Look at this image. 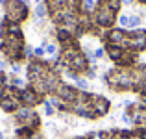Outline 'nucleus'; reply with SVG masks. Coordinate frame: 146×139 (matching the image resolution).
Returning <instances> with one entry per match:
<instances>
[{
  "label": "nucleus",
  "mask_w": 146,
  "mask_h": 139,
  "mask_svg": "<svg viewBox=\"0 0 146 139\" xmlns=\"http://www.w3.org/2000/svg\"><path fill=\"white\" fill-rule=\"evenodd\" d=\"M28 15H30V7L24 0H7L4 4V21L7 22L21 24L28 19Z\"/></svg>",
  "instance_id": "1"
},
{
  "label": "nucleus",
  "mask_w": 146,
  "mask_h": 139,
  "mask_svg": "<svg viewBox=\"0 0 146 139\" xmlns=\"http://www.w3.org/2000/svg\"><path fill=\"white\" fill-rule=\"evenodd\" d=\"M39 102H43V95H39L33 87H28V89H21V104L24 108H33Z\"/></svg>",
  "instance_id": "2"
},
{
  "label": "nucleus",
  "mask_w": 146,
  "mask_h": 139,
  "mask_svg": "<svg viewBox=\"0 0 146 139\" xmlns=\"http://www.w3.org/2000/svg\"><path fill=\"white\" fill-rule=\"evenodd\" d=\"M22 104H21V100L17 98V96H9V95H6L2 100H0V108H2L6 113H15V111L21 108Z\"/></svg>",
  "instance_id": "3"
},
{
  "label": "nucleus",
  "mask_w": 146,
  "mask_h": 139,
  "mask_svg": "<svg viewBox=\"0 0 146 139\" xmlns=\"http://www.w3.org/2000/svg\"><path fill=\"white\" fill-rule=\"evenodd\" d=\"M33 15H35V19H44L48 15V7H46V4H37L35 6V9H33Z\"/></svg>",
  "instance_id": "4"
},
{
  "label": "nucleus",
  "mask_w": 146,
  "mask_h": 139,
  "mask_svg": "<svg viewBox=\"0 0 146 139\" xmlns=\"http://www.w3.org/2000/svg\"><path fill=\"white\" fill-rule=\"evenodd\" d=\"M139 24H141V17H137V15H133V17H129L128 28H137Z\"/></svg>",
  "instance_id": "5"
},
{
  "label": "nucleus",
  "mask_w": 146,
  "mask_h": 139,
  "mask_svg": "<svg viewBox=\"0 0 146 139\" xmlns=\"http://www.w3.org/2000/svg\"><path fill=\"white\" fill-rule=\"evenodd\" d=\"M76 84H78L80 89H89V82H87V80H83V78H78V80H76Z\"/></svg>",
  "instance_id": "6"
},
{
  "label": "nucleus",
  "mask_w": 146,
  "mask_h": 139,
  "mask_svg": "<svg viewBox=\"0 0 146 139\" xmlns=\"http://www.w3.org/2000/svg\"><path fill=\"white\" fill-rule=\"evenodd\" d=\"M11 86L19 89V87H22V86H24V82H22L21 78H17V76H13V78H11Z\"/></svg>",
  "instance_id": "7"
},
{
  "label": "nucleus",
  "mask_w": 146,
  "mask_h": 139,
  "mask_svg": "<svg viewBox=\"0 0 146 139\" xmlns=\"http://www.w3.org/2000/svg\"><path fill=\"white\" fill-rule=\"evenodd\" d=\"M118 22H120V26H124V28H128L129 17H128V15H120V17H118Z\"/></svg>",
  "instance_id": "8"
},
{
  "label": "nucleus",
  "mask_w": 146,
  "mask_h": 139,
  "mask_svg": "<svg viewBox=\"0 0 146 139\" xmlns=\"http://www.w3.org/2000/svg\"><path fill=\"white\" fill-rule=\"evenodd\" d=\"M33 54H35L37 57H43L44 54H46V52H44V46H39V48H35V50H33Z\"/></svg>",
  "instance_id": "9"
},
{
  "label": "nucleus",
  "mask_w": 146,
  "mask_h": 139,
  "mask_svg": "<svg viewBox=\"0 0 146 139\" xmlns=\"http://www.w3.org/2000/svg\"><path fill=\"white\" fill-rule=\"evenodd\" d=\"M44 111H46V115H54V108L50 102H44Z\"/></svg>",
  "instance_id": "10"
},
{
  "label": "nucleus",
  "mask_w": 146,
  "mask_h": 139,
  "mask_svg": "<svg viewBox=\"0 0 146 139\" xmlns=\"http://www.w3.org/2000/svg\"><path fill=\"white\" fill-rule=\"evenodd\" d=\"M6 82H7L6 72H4V71H0V86H4V87H6Z\"/></svg>",
  "instance_id": "11"
},
{
  "label": "nucleus",
  "mask_w": 146,
  "mask_h": 139,
  "mask_svg": "<svg viewBox=\"0 0 146 139\" xmlns=\"http://www.w3.org/2000/svg\"><path fill=\"white\" fill-rule=\"evenodd\" d=\"M104 54H106L104 48H96V50H94V57H96V59H98V57H104Z\"/></svg>",
  "instance_id": "12"
},
{
  "label": "nucleus",
  "mask_w": 146,
  "mask_h": 139,
  "mask_svg": "<svg viewBox=\"0 0 146 139\" xmlns=\"http://www.w3.org/2000/svg\"><path fill=\"white\" fill-rule=\"evenodd\" d=\"M11 71L15 72V74H17V72H21V65H17V63H13L11 65Z\"/></svg>",
  "instance_id": "13"
},
{
  "label": "nucleus",
  "mask_w": 146,
  "mask_h": 139,
  "mask_svg": "<svg viewBox=\"0 0 146 139\" xmlns=\"http://www.w3.org/2000/svg\"><path fill=\"white\" fill-rule=\"evenodd\" d=\"M4 96H6V87H4V86H0V100H2Z\"/></svg>",
  "instance_id": "14"
},
{
  "label": "nucleus",
  "mask_w": 146,
  "mask_h": 139,
  "mask_svg": "<svg viewBox=\"0 0 146 139\" xmlns=\"http://www.w3.org/2000/svg\"><path fill=\"white\" fill-rule=\"evenodd\" d=\"M4 69H6V63H4V61H0V71H4Z\"/></svg>",
  "instance_id": "15"
},
{
  "label": "nucleus",
  "mask_w": 146,
  "mask_h": 139,
  "mask_svg": "<svg viewBox=\"0 0 146 139\" xmlns=\"http://www.w3.org/2000/svg\"><path fill=\"white\" fill-rule=\"evenodd\" d=\"M122 2H124V4H131L133 0H122Z\"/></svg>",
  "instance_id": "16"
},
{
  "label": "nucleus",
  "mask_w": 146,
  "mask_h": 139,
  "mask_svg": "<svg viewBox=\"0 0 146 139\" xmlns=\"http://www.w3.org/2000/svg\"><path fill=\"white\" fill-rule=\"evenodd\" d=\"M0 139H2V134H0Z\"/></svg>",
  "instance_id": "17"
}]
</instances>
